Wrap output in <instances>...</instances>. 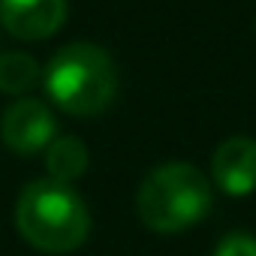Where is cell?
<instances>
[{"label":"cell","mask_w":256,"mask_h":256,"mask_svg":"<svg viewBox=\"0 0 256 256\" xmlns=\"http://www.w3.org/2000/svg\"><path fill=\"white\" fill-rule=\"evenodd\" d=\"M58 120L52 108L40 100H16L0 118V139L22 157H34L46 151L58 136Z\"/></svg>","instance_id":"cell-4"},{"label":"cell","mask_w":256,"mask_h":256,"mask_svg":"<svg viewBox=\"0 0 256 256\" xmlns=\"http://www.w3.org/2000/svg\"><path fill=\"white\" fill-rule=\"evenodd\" d=\"M16 229L42 253H72L90 235V211L70 184L42 178L22 190L16 202Z\"/></svg>","instance_id":"cell-1"},{"label":"cell","mask_w":256,"mask_h":256,"mask_svg":"<svg viewBox=\"0 0 256 256\" xmlns=\"http://www.w3.org/2000/svg\"><path fill=\"white\" fill-rule=\"evenodd\" d=\"M214 256H256V238L253 235H229L220 241Z\"/></svg>","instance_id":"cell-9"},{"label":"cell","mask_w":256,"mask_h":256,"mask_svg":"<svg viewBox=\"0 0 256 256\" xmlns=\"http://www.w3.org/2000/svg\"><path fill=\"white\" fill-rule=\"evenodd\" d=\"M66 22V0H0V24L16 40L40 42Z\"/></svg>","instance_id":"cell-5"},{"label":"cell","mask_w":256,"mask_h":256,"mask_svg":"<svg viewBox=\"0 0 256 256\" xmlns=\"http://www.w3.org/2000/svg\"><path fill=\"white\" fill-rule=\"evenodd\" d=\"M40 64L24 52H4L0 54V94L22 96L40 82Z\"/></svg>","instance_id":"cell-8"},{"label":"cell","mask_w":256,"mask_h":256,"mask_svg":"<svg viewBox=\"0 0 256 256\" xmlns=\"http://www.w3.org/2000/svg\"><path fill=\"white\" fill-rule=\"evenodd\" d=\"M214 205V187L190 163H163L157 166L136 193L139 220L163 235L184 232L208 217Z\"/></svg>","instance_id":"cell-3"},{"label":"cell","mask_w":256,"mask_h":256,"mask_svg":"<svg viewBox=\"0 0 256 256\" xmlns=\"http://www.w3.org/2000/svg\"><path fill=\"white\" fill-rule=\"evenodd\" d=\"M211 178L226 196H250L256 190V139H226L211 157Z\"/></svg>","instance_id":"cell-6"},{"label":"cell","mask_w":256,"mask_h":256,"mask_svg":"<svg viewBox=\"0 0 256 256\" xmlns=\"http://www.w3.org/2000/svg\"><path fill=\"white\" fill-rule=\"evenodd\" d=\"M46 169L48 178L58 184H72L88 172V148L76 136H58L46 148Z\"/></svg>","instance_id":"cell-7"},{"label":"cell","mask_w":256,"mask_h":256,"mask_svg":"<svg viewBox=\"0 0 256 256\" xmlns=\"http://www.w3.org/2000/svg\"><path fill=\"white\" fill-rule=\"evenodd\" d=\"M42 82L60 112L90 118L112 106L118 94V66L106 48L94 42H70L54 52Z\"/></svg>","instance_id":"cell-2"}]
</instances>
